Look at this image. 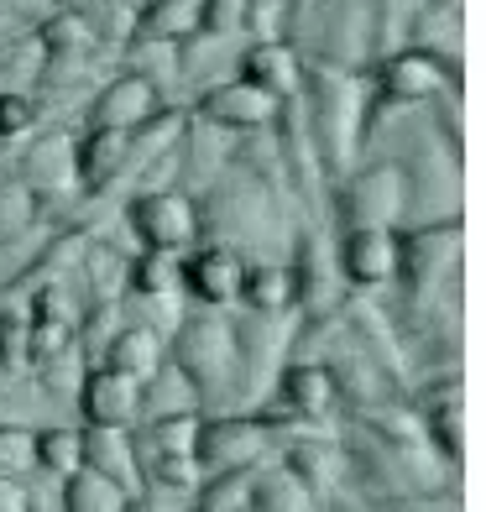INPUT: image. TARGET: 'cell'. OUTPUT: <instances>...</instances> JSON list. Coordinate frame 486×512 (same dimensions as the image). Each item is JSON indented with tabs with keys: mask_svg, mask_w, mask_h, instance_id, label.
<instances>
[{
	"mask_svg": "<svg viewBox=\"0 0 486 512\" xmlns=\"http://www.w3.org/2000/svg\"><path fill=\"white\" fill-rule=\"evenodd\" d=\"M136 377H126V371H95V377H84V392H79V408L89 418V429H126L136 418Z\"/></svg>",
	"mask_w": 486,
	"mask_h": 512,
	"instance_id": "cell-1",
	"label": "cell"
},
{
	"mask_svg": "<svg viewBox=\"0 0 486 512\" xmlns=\"http://www.w3.org/2000/svg\"><path fill=\"white\" fill-rule=\"evenodd\" d=\"M136 230H142V241L152 251H173L183 241H194V215L189 204L173 199V194H152L136 204Z\"/></svg>",
	"mask_w": 486,
	"mask_h": 512,
	"instance_id": "cell-2",
	"label": "cell"
},
{
	"mask_svg": "<svg viewBox=\"0 0 486 512\" xmlns=\"http://www.w3.org/2000/svg\"><path fill=\"white\" fill-rule=\"evenodd\" d=\"M262 445V424H241V418H225V424H199V445L194 460L204 465H246Z\"/></svg>",
	"mask_w": 486,
	"mask_h": 512,
	"instance_id": "cell-3",
	"label": "cell"
},
{
	"mask_svg": "<svg viewBox=\"0 0 486 512\" xmlns=\"http://www.w3.org/2000/svg\"><path fill=\"white\" fill-rule=\"evenodd\" d=\"M189 288L194 298H210V304H230V298H241V283H246V267L236 262V256L225 251H204L189 262Z\"/></svg>",
	"mask_w": 486,
	"mask_h": 512,
	"instance_id": "cell-4",
	"label": "cell"
},
{
	"mask_svg": "<svg viewBox=\"0 0 486 512\" xmlns=\"http://www.w3.org/2000/svg\"><path fill=\"white\" fill-rule=\"evenodd\" d=\"M335 392H340V382H335V371H324V366H293L288 382H283V398L298 413H309V418L330 413L335 408Z\"/></svg>",
	"mask_w": 486,
	"mask_h": 512,
	"instance_id": "cell-5",
	"label": "cell"
},
{
	"mask_svg": "<svg viewBox=\"0 0 486 512\" xmlns=\"http://www.w3.org/2000/svg\"><path fill=\"white\" fill-rule=\"evenodd\" d=\"M63 502H68V512H121L126 492L100 471H74L63 486Z\"/></svg>",
	"mask_w": 486,
	"mask_h": 512,
	"instance_id": "cell-6",
	"label": "cell"
},
{
	"mask_svg": "<svg viewBox=\"0 0 486 512\" xmlns=\"http://www.w3.org/2000/svg\"><path fill=\"white\" fill-rule=\"evenodd\" d=\"M37 465H42V471H53V476L84 471V429H74V424L42 429L37 434Z\"/></svg>",
	"mask_w": 486,
	"mask_h": 512,
	"instance_id": "cell-7",
	"label": "cell"
},
{
	"mask_svg": "<svg viewBox=\"0 0 486 512\" xmlns=\"http://www.w3.org/2000/svg\"><path fill=\"white\" fill-rule=\"evenodd\" d=\"M345 272H351L356 283H377V277L392 272V246L377 236V230H361V236L345 246Z\"/></svg>",
	"mask_w": 486,
	"mask_h": 512,
	"instance_id": "cell-8",
	"label": "cell"
},
{
	"mask_svg": "<svg viewBox=\"0 0 486 512\" xmlns=\"http://www.w3.org/2000/svg\"><path fill=\"white\" fill-rule=\"evenodd\" d=\"M157 361H162V345L147 335V330H131L115 340V351H110V371H126V377H157Z\"/></svg>",
	"mask_w": 486,
	"mask_h": 512,
	"instance_id": "cell-9",
	"label": "cell"
},
{
	"mask_svg": "<svg viewBox=\"0 0 486 512\" xmlns=\"http://www.w3.org/2000/svg\"><path fill=\"white\" fill-rule=\"evenodd\" d=\"M37 471V429L0 424V476H27Z\"/></svg>",
	"mask_w": 486,
	"mask_h": 512,
	"instance_id": "cell-10",
	"label": "cell"
},
{
	"mask_svg": "<svg viewBox=\"0 0 486 512\" xmlns=\"http://www.w3.org/2000/svg\"><path fill=\"white\" fill-rule=\"evenodd\" d=\"M142 115H152V89L147 84H115L110 95H105V105H100V121L110 126V121H126V126H136Z\"/></svg>",
	"mask_w": 486,
	"mask_h": 512,
	"instance_id": "cell-11",
	"label": "cell"
},
{
	"mask_svg": "<svg viewBox=\"0 0 486 512\" xmlns=\"http://www.w3.org/2000/svg\"><path fill=\"white\" fill-rule=\"evenodd\" d=\"M241 298H246V304H257V309H277V304H288V298H293V283H288V272H277V267H257V272H246Z\"/></svg>",
	"mask_w": 486,
	"mask_h": 512,
	"instance_id": "cell-12",
	"label": "cell"
},
{
	"mask_svg": "<svg viewBox=\"0 0 486 512\" xmlns=\"http://www.w3.org/2000/svg\"><path fill=\"white\" fill-rule=\"evenodd\" d=\"M121 152H126L121 131L100 126V131L84 142V178H89V183H105V178H110V168H115V157H121Z\"/></svg>",
	"mask_w": 486,
	"mask_h": 512,
	"instance_id": "cell-13",
	"label": "cell"
},
{
	"mask_svg": "<svg viewBox=\"0 0 486 512\" xmlns=\"http://www.w3.org/2000/svg\"><path fill=\"white\" fill-rule=\"evenodd\" d=\"M63 351H68V324H63V319H37L32 356H37V361H58Z\"/></svg>",
	"mask_w": 486,
	"mask_h": 512,
	"instance_id": "cell-14",
	"label": "cell"
},
{
	"mask_svg": "<svg viewBox=\"0 0 486 512\" xmlns=\"http://www.w3.org/2000/svg\"><path fill=\"white\" fill-rule=\"evenodd\" d=\"M32 126V100L21 95H0V136H16Z\"/></svg>",
	"mask_w": 486,
	"mask_h": 512,
	"instance_id": "cell-15",
	"label": "cell"
},
{
	"mask_svg": "<svg viewBox=\"0 0 486 512\" xmlns=\"http://www.w3.org/2000/svg\"><path fill=\"white\" fill-rule=\"evenodd\" d=\"M168 283H173V262H168V256H147L142 272H136V288L157 293V288H168Z\"/></svg>",
	"mask_w": 486,
	"mask_h": 512,
	"instance_id": "cell-16",
	"label": "cell"
},
{
	"mask_svg": "<svg viewBox=\"0 0 486 512\" xmlns=\"http://www.w3.org/2000/svg\"><path fill=\"white\" fill-rule=\"evenodd\" d=\"M0 512H32V492L21 476H0Z\"/></svg>",
	"mask_w": 486,
	"mask_h": 512,
	"instance_id": "cell-17",
	"label": "cell"
}]
</instances>
